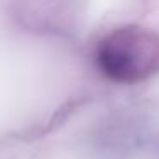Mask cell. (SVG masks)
Listing matches in <instances>:
<instances>
[{"label":"cell","mask_w":159,"mask_h":159,"mask_svg":"<svg viewBox=\"0 0 159 159\" xmlns=\"http://www.w3.org/2000/svg\"><path fill=\"white\" fill-rule=\"evenodd\" d=\"M159 58V43L142 29H118L98 48V63L110 79L132 82L151 74Z\"/></svg>","instance_id":"1"}]
</instances>
